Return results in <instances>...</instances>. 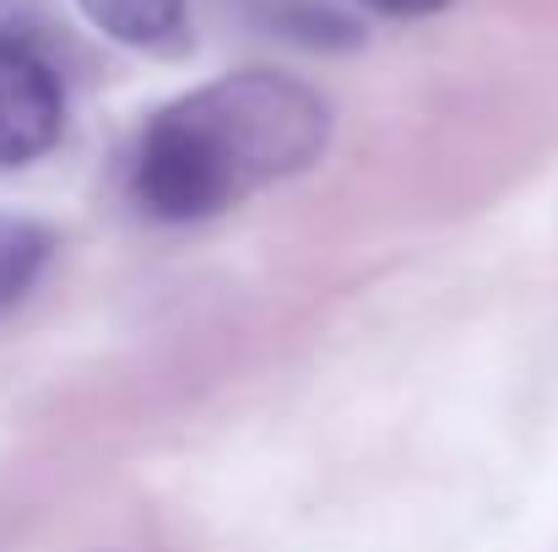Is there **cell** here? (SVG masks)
Segmentation results:
<instances>
[{
	"label": "cell",
	"instance_id": "obj_1",
	"mask_svg": "<svg viewBox=\"0 0 558 552\" xmlns=\"http://www.w3.org/2000/svg\"><path fill=\"white\" fill-rule=\"evenodd\" d=\"M331 109L282 71H233L158 109L131 158V195L158 222H201L320 163Z\"/></svg>",
	"mask_w": 558,
	"mask_h": 552
},
{
	"label": "cell",
	"instance_id": "obj_2",
	"mask_svg": "<svg viewBox=\"0 0 558 552\" xmlns=\"http://www.w3.org/2000/svg\"><path fill=\"white\" fill-rule=\"evenodd\" d=\"M65 136V82L22 38L0 33V169H27Z\"/></svg>",
	"mask_w": 558,
	"mask_h": 552
},
{
	"label": "cell",
	"instance_id": "obj_3",
	"mask_svg": "<svg viewBox=\"0 0 558 552\" xmlns=\"http://www.w3.org/2000/svg\"><path fill=\"white\" fill-rule=\"evenodd\" d=\"M76 11L125 49H169L185 33V0H76Z\"/></svg>",
	"mask_w": 558,
	"mask_h": 552
},
{
	"label": "cell",
	"instance_id": "obj_4",
	"mask_svg": "<svg viewBox=\"0 0 558 552\" xmlns=\"http://www.w3.org/2000/svg\"><path fill=\"white\" fill-rule=\"evenodd\" d=\"M49 255H54V238H49L38 222H27V217H0V315L38 287Z\"/></svg>",
	"mask_w": 558,
	"mask_h": 552
},
{
	"label": "cell",
	"instance_id": "obj_5",
	"mask_svg": "<svg viewBox=\"0 0 558 552\" xmlns=\"http://www.w3.org/2000/svg\"><path fill=\"white\" fill-rule=\"evenodd\" d=\"M369 11L379 16H434V11H445L450 0H364Z\"/></svg>",
	"mask_w": 558,
	"mask_h": 552
}]
</instances>
